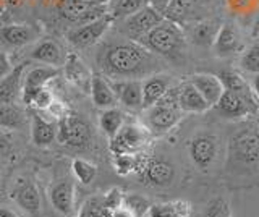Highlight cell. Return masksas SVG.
<instances>
[{
    "label": "cell",
    "instance_id": "cell-1",
    "mask_svg": "<svg viewBox=\"0 0 259 217\" xmlns=\"http://www.w3.org/2000/svg\"><path fill=\"white\" fill-rule=\"evenodd\" d=\"M101 70L112 79H143L160 73L164 60L140 42L120 39L105 44L97 55Z\"/></svg>",
    "mask_w": 259,
    "mask_h": 217
},
{
    "label": "cell",
    "instance_id": "cell-2",
    "mask_svg": "<svg viewBox=\"0 0 259 217\" xmlns=\"http://www.w3.org/2000/svg\"><path fill=\"white\" fill-rule=\"evenodd\" d=\"M219 78L224 83V94L214 106L217 114L225 120H241L254 115L259 110V101L243 76L233 70H224Z\"/></svg>",
    "mask_w": 259,
    "mask_h": 217
},
{
    "label": "cell",
    "instance_id": "cell-3",
    "mask_svg": "<svg viewBox=\"0 0 259 217\" xmlns=\"http://www.w3.org/2000/svg\"><path fill=\"white\" fill-rule=\"evenodd\" d=\"M186 36L180 25L164 18L151 33L146 34L140 44L156 54L162 60L178 62L185 55Z\"/></svg>",
    "mask_w": 259,
    "mask_h": 217
},
{
    "label": "cell",
    "instance_id": "cell-4",
    "mask_svg": "<svg viewBox=\"0 0 259 217\" xmlns=\"http://www.w3.org/2000/svg\"><path fill=\"white\" fill-rule=\"evenodd\" d=\"M227 164L232 168H256L259 165V128L245 126L235 132L229 141Z\"/></svg>",
    "mask_w": 259,
    "mask_h": 217
},
{
    "label": "cell",
    "instance_id": "cell-5",
    "mask_svg": "<svg viewBox=\"0 0 259 217\" xmlns=\"http://www.w3.org/2000/svg\"><path fill=\"white\" fill-rule=\"evenodd\" d=\"M183 112L177 101V86H172L159 102L146 109V126L152 135H164L182 120Z\"/></svg>",
    "mask_w": 259,
    "mask_h": 217
},
{
    "label": "cell",
    "instance_id": "cell-6",
    "mask_svg": "<svg viewBox=\"0 0 259 217\" xmlns=\"http://www.w3.org/2000/svg\"><path fill=\"white\" fill-rule=\"evenodd\" d=\"M151 132L146 125L125 122L118 133L109 140V149L113 156L118 154H141L151 140Z\"/></svg>",
    "mask_w": 259,
    "mask_h": 217
},
{
    "label": "cell",
    "instance_id": "cell-7",
    "mask_svg": "<svg viewBox=\"0 0 259 217\" xmlns=\"http://www.w3.org/2000/svg\"><path fill=\"white\" fill-rule=\"evenodd\" d=\"M164 18H165L164 13L159 12L156 7H152L151 4H148L136 13L117 21L118 33L123 37L130 39V41L140 42L141 39L148 33H151Z\"/></svg>",
    "mask_w": 259,
    "mask_h": 217
},
{
    "label": "cell",
    "instance_id": "cell-8",
    "mask_svg": "<svg viewBox=\"0 0 259 217\" xmlns=\"http://www.w3.org/2000/svg\"><path fill=\"white\" fill-rule=\"evenodd\" d=\"M188 157L191 159L193 165L201 172L209 170L215 162L219 154V138L214 133L201 132L188 140L186 144Z\"/></svg>",
    "mask_w": 259,
    "mask_h": 217
},
{
    "label": "cell",
    "instance_id": "cell-9",
    "mask_svg": "<svg viewBox=\"0 0 259 217\" xmlns=\"http://www.w3.org/2000/svg\"><path fill=\"white\" fill-rule=\"evenodd\" d=\"M140 179L144 185L154 188H165L170 187L175 180L177 168L165 157L159 156H149L144 157L143 165L140 168Z\"/></svg>",
    "mask_w": 259,
    "mask_h": 217
},
{
    "label": "cell",
    "instance_id": "cell-10",
    "mask_svg": "<svg viewBox=\"0 0 259 217\" xmlns=\"http://www.w3.org/2000/svg\"><path fill=\"white\" fill-rule=\"evenodd\" d=\"M57 141L73 148H83L91 141V126L79 115L67 114L57 120Z\"/></svg>",
    "mask_w": 259,
    "mask_h": 217
},
{
    "label": "cell",
    "instance_id": "cell-11",
    "mask_svg": "<svg viewBox=\"0 0 259 217\" xmlns=\"http://www.w3.org/2000/svg\"><path fill=\"white\" fill-rule=\"evenodd\" d=\"M112 23L113 20L110 15H104V17L97 18L91 23H86V25L73 26L67 33V39L76 49H86V47H91L101 41L104 34L109 31Z\"/></svg>",
    "mask_w": 259,
    "mask_h": 217
},
{
    "label": "cell",
    "instance_id": "cell-12",
    "mask_svg": "<svg viewBox=\"0 0 259 217\" xmlns=\"http://www.w3.org/2000/svg\"><path fill=\"white\" fill-rule=\"evenodd\" d=\"M210 0H172L164 12L167 20L175 21L177 25L185 26L186 23L202 20L201 10H206Z\"/></svg>",
    "mask_w": 259,
    "mask_h": 217
},
{
    "label": "cell",
    "instance_id": "cell-13",
    "mask_svg": "<svg viewBox=\"0 0 259 217\" xmlns=\"http://www.w3.org/2000/svg\"><path fill=\"white\" fill-rule=\"evenodd\" d=\"M221 25L222 23L219 20L202 18V20L186 23V25L182 28L185 31L186 41H190L191 44L198 46V47H212Z\"/></svg>",
    "mask_w": 259,
    "mask_h": 217
},
{
    "label": "cell",
    "instance_id": "cell-14",
    "mask_svg": "<svg viewBox=\"0 0 259 217\" xmlns=\"http://www.w3.org/2000/svg\"><path fill=\"white\" fill-rule=\"evenodd\" d=\"M40 37V29L36 25L21 23V25L0 26V46L4 47H24Z\"/></svg>",
    "mask_w": 259,
    "mask_h": 217
},
{
    "label": "cell",
    "instance_id": "cell-15",
    "mask_svg": "<svg viewBox=\"0 0 259 217\" xmlns=\"http://www.w3.org/2000/svg\"><path fill=\"white\" fill-rule=\"evenodd\" d=\"M241 34L238 28L233 25V23L225 21L219 28V33L215 36L214 41V54L217 57H233V55L241 54L243 52V41H241Z\"/></svg>",
    "mask_w": 259,
    "mask_h": 217
},
{
    "label": "cell",
    "instance_id": "cell-16",
    "mask_svg": "<svg viewBox=\"0 0 259 217\" xmlns=\"http://www.w3.org/2000/svg\"><path fill=\"white\" fill-rule=\"evenodd\" d=\"M112 88L121 106L132 110L143 109V79H113Z\"/></svg>",
    "mask_w": 259,
    "mask_h": 217
},
{
    "label": "cell",
    "instance_id": "cell-17",
    "mask_svg": "<svg viewBox=\"0 0 259 217\" xmlns=\"http://www.w3.org/2000/svg\"><path fill=\"white\" fill-rule=\"evenodd\" d=\"M177 101L183 114H204L210 109L207 101L188 79L177 86Z\"/></svg>",
    "mask_w": 259,
    "mask_h": 217
},
{
    "label": "cell",
    "instance_id": "cell-18",
    "mask_svg": "<svg viewBox=\"0 0 259 217\" xmlns=\"http://www.w3.org/2000/svg\"><path fill=\"white\" fill-rule=\"evenodd\" d=\"M57 75H59V70H57V67H51V65H40L29 70L26 76H23V86H21L23 102H26L32 93L46 88Z\"/></svg>",
    "mask_w": 259,
    "mask_h": 217
},
{
    "label": "cell",
    "instance_id": "cell-19",
    "mask_svg": "<svg viewBox=\"0 0 259 217\" xmlns=\"http://www.w3.org/2000/svg\"><path fill=\"white\" fill-rule=\"evenodd\" d=\"M188 81L202 94V98L212 109L224 94V83L219 75L212 73H194L188 76Z\"/></svg>",
    "mask_w": 259,
    "mask_h": 217
},
{
    "label": "cell",
    "instance_id": "cell-20",
    "mask_svg": "<svg viewBox=\"0 0 259 217\" xmlns=\"http://www.w3.org/2000/svg\"><path fill=\"white\" fill-rule=\"evenodd\" d=\"M172 76L164 73H154L143 79V110L149 109L165 96L172 88Z\"/></svg>",
    "mask_w": 259,
    "mask_h": 217
},
{
    "label": "cell",
    "instance_id": "cell-21",
    "mask_svg": "<svg viewBox=\"0 0 259 217\" xmlns=\"http://www.w3.org/2000/svg\"><path fill=\"white\" fill-rule=\"evenodd\" d=\"M65 68V78L70 84H73L78 90H83L84 93H89L91 90V79L93 75L89 68L84 65V62L81 60L76 54H68L63 63Z\"/></svg>",
    "mask_w": 259,
    "mask_h": 217
},
{
    "label": "cell",
    "instance_id": "cell-22",
    "mask_svg": "<svg viewBox=\"0 0 259 217\" xmlns=\"http://www.w3.org/2000/svg\"><path fill=\"white\" fill-rule=\"evenodd\" d=\"M29 59L44 63V65H51V67H63L65 55L62 46L54 41V39H40V41L34 46V49L29 52Z\"/></svg>",
    "mask_w": 259,
    "mask_h": 217
},
{
    "label": "cell",
    "instance_id": "cell-23",
    "mask_svg": "<svg viewBox=\"0 0 259 217\" xmlns=\"http://www.w3.org/2000/svg\"><path fill=\"white\" fill-rule=\"evenodd\" d=\"M51 203L55 211L63 215H70L75 209V183L70 179L57 182L51 188Z\"/></svg>",
    "mask_w": 259,
    "mask_h": 217
},
{
    "label": "cell",
    "instance_id": "cell-24",
    "mask_svg": "<svg viewBox=\"0 0 259 217\" xmlns=\"http://www.w3.org/2000/svg\"><path fill=\"white\" fill-rule=\"evenodd\" d=\"M57 126L55 120H49L42 117L39 112H32V120H31V138L32 143L39 148L51 146V144L57 140Z\"/></svg>",
    "mask_w": 259,
    "mask_h": 217
},
{
    "label": "cell",
    "instance_id": "cell-25",
    "mask_svg": "<svg viewBox=\"0 0 259 217\" xmlns=\"http://www.w3.org/2000/svg\"><path fill=\"white\" fill-rule=\"evenodd\" d=\"M91 98L93 102L97 109H110V107H115L117 106V96L115 91H113L112 83L109 79H105L101 75H93L91 79Z\"/></svg>",
    "mask_w": 259,
    "mask_h": 217
},
{
    "label": "cell",
    "instance_id": "cell-26",
    "mask_svg": "<svg viewBox=\"0 0 259 217\" xmlns=\"http://www.w3.org/2000/svg\"><path fill=\"white\" fill-rule=\"evenodd\" d=\"M26 68L24 63L13 67V70L7 76L0 78V102L15 104L23 86V71Z\"/></svg>",
    "mask_w": 259,
    "mask_h": 217
},
{
    "label": "cell",
    "instance_id": "cell-27",
    "mask_svg": "<svg viewBox=\"0 0 259 217\" xmlns=\"http://www.w3.org/2000/svg\"><path fill=\"white\" fill-rule=\"evenodd\" d=\"M15 201L18 203L20 207H23L24 211H28L29 214H36L40 209V195L36 188V185L31 182H24L16 188Z\"/></svg>",
    "mask_w": 259,
    "mask_h": 217
},
{
    "label": "cell",
    "instance_id": "cell-28",
    "mask_svg": "<svg viewBox=\"0 0 259 217\" xmlns=\"http://www.w3.org/2000/svg\"><path fill=\"white\" fill-rule=\"evenodd\" d=\"M125 125V114L117 107L104 109L99 115V126L107 138H113L121 126Z\"/></svg>",
    "mask_w": 259,
    "mask_h": 217
},
{
    "label": "cell",
    "instance_id": "cell-29",
    "mask_svg": "<svg viewBox=\"0 0 259 217\" xmlns=\"http://www.w3.org/2000/svg\"><path fill=\"white\" fill-rule=\"evenodd\" d=\"M149 4V0H113L109 4V15L112 17L113 23L123 20L130 15L141 10L143 7Z\"/></svg>",
    "mask_w": 259,
    "mask_h": 217
},
{
    "label": "cell",
    "instance_id": "cell-30",
    "mask_svg": "<svg viewBox=\"0 0 259 217\" xmlns=\"http://www.w3.org/2000/svg\"><path fill=\"white\" fill-rule=\"evenodd\" d=\"M143 154H118L113 156V168L120 177L138 173L143 165Z\"/></svg>",
    "mask_w": 259,
    "mask_h": 217
},
{
    "label": "cell",
    "instance_id": "cell-31",
    "mask_svg": "<svg viewBox=\"0 0 259 217\" xmlns=\"http://www.w3.org/2000/svg\"><path fill=\"white\" fill-rule=\"evenodd\" d=\"M24 123V114L15 104L0 102V128H18Z\"/></svg>",
    "mask_w": 259,
    "mask_h": 217
},
{
    "label": "cell",
    "instance_id": "cell-32",
    "mask_svg": "<svg viewBox=\"0 0 259 217\" xmlns=\"http://www.w3.org/2000/svg\"><path fill=\"white\" fill-rule=\"evenodd\" d=\"M71 170L75 173V177L78 179V182H81L83 185H89L93 183V180L97 175V167L94 164H91L86 159L81 157H75L71 162Z\"/></svg>",
    "mask_w": 259,
    "mask_h": 217
},
{
    "label": "cell",
    "instance_id": "cell-33",
    "mask_svg": "<svg viewBox=\"0 0 259 217\" xmlns=\"http://www.w3.org/2000/svg\"><path fill=\"white\" fill-rule=\"evenodd\" d=\"M112 211L105 204L104 196L89 198L83 204L78 217H110Z\"/></svg>",
    "mask_w": 259,
    "mask_h": 217
},
{
    "label": "cell",
    "instance_id": "cell-34",
    "mask_svg": "<svg viewBox=\"0 0 259 217\" xmlns=\"http://www.w3.org/2000/svg\"><path fill=\"white\" fill-rule=\"evenodd\" d=\"M240 67L246 73L251 75L259 73V42H253L246 49H243L240 57Z\"/></svg>",
    "mask_w": 259,
    "mask_h": 217
},
{
    "label": "cell",
    "instance_id": "cell-35",
    "mask_svg": "<svg viewBox=\"0 0 259 217\" xmlns=\"http://www.w3.org/2000/svg\"><path fill=\"white\" fill-rule=\"evenodd\" d=\"M54 101H55V96L49 91V88L46 86V88H42V90L32 93L29 96V99L24 104L29 106L31 109L37 110V112H46V110H49V107L52 106Z\"/></svg>",
    "mask_w": 259,
    "mask_h": 217
},
{
    "label": "cell",
    "instance_id": "cell-36",
    "mask_svg": "<svg viewBox=\"0 0 259 217\" xmlns=\"http://www.w3.org/2000/svg\"><path fill=\"white\" fill-rule=\"evenodd\" d=\"M123 204L132 211L136 217H143L149 212V207H151V203L144 196L141 195H125L123 196Z\"/></svg>",
    "mask_w": 259,
    "mask_h": 217
},
{
    "label": "cell",
    "instance_id": "cell-37",
    "mask_svg": "<svg viewBox=\"0 0 259 217\" xmlns=\"http://www.w3.org/2000/svg\"><path fill=\"white\" fill-rule=\"evenodd\" d=\"M202 217H232L230 203L224 198H214L212 201H209Z\"/></svg>",
    "mask_w": 259,
    "mask_h": 217
},
{
    "label": "cell",
    "instance_id": "cell-38",
    "mask_svg": "<svg viewBox=\"0 0 259 217\" xmlns=\"http://www.w3.org/2000/svg\"><path fill=\"white\" fill-rule=\"evenodd\" d=\"M149 217H180L175 211L174 203H157V204H151L149 207Z\"/></svg>",
    "mask_w": 259,
    "mask_h": 217
},
{
    "label": "cell",
    "instance_id": "cell-39",
    "mask_svg": "<svg viewBox=\"0 0 259 217\" xmlns=\"http://www.w3.org/2000/svg\"><path fill=\"white\" fill-rule=\"evenodd\" d=\"M174 206H175V211L180 217H191L193 214V206L188 203V201L185 199H177V201H172Z\"/></svg>",
    "mask_w": 259,
    "mask_h": 217
},
{
    "label": "cell",
    "instance_id": "cell-40",
    "mask_svg": "<svg viewBox=\"0 0 259 217\" xmlns=\"http://www.w3.org/2000/svg\"><path fill=\"white\" fill-rule=\"evenodd\" d=\"M12 70H13V65L10 60V55L4 51H0V78L7 76Z\"/></svg>",
    "mask_w": 259,
    "mask_h": 217
},
{
    "label": "cell",
    "instance_id": "cell-41",
    "mask_svg": "<svg viewBox=\"0 0 259 217\" xmlns=\"http://www.w3.org/2000/svg\"><path fill=\"white\" fill-rule=\"evenodd\" d=\"M12 151V140L7 135H0V159L7 157Z\"/></svg>",
    "mask_w": 259,
    "mask_h": 217
},
{
    "label": "cell",
    "instance_id": "cell-42",
    "mask_svg": "<svg viewBox=\"0 0 259 217\" xmlns=\"http://www.w3.org/2000/svg\"><path fill=\"white\" fill-rule=\"evenodd\" d=\"M110 217H136L130 209L125 206V204H121V206H118V207H115L112 211V214H110Z\"/></svg>",
    "mask_w": 259,
    "mask_h": 217
},
{
    "label": "cell",
    "instance_id": "cell-43",
    "mask_svg": "<svg viewBox=\"0 0 259 217\" xmlns=\"http://www.w3.org/2000/svg\"><path fill=\"white\" fill-rule=\"evenodd\" d=\"M170 2H172V0H149V4H151L152 7H156V9H157L159 12H162V13L165 12L167 5H168Z\"/></svg>",
    "mask_w": 259,
    "mask_h": 217
},
{
    "label": "cell",
    "instance_id": "cell-44",
    "mask_svg": "<svg viewBox=\"0 0 259 217\" xmlns=\"http://www.w3.org/2000/svg\"><path fill=\"white\" fill-rule=\"evenodd\" d=\"M251 88H253V93L259 101V73L253 75V83H251Z\"/></svg>",
    "mask_w": 259,
    "mask_h": 217
},
{
    "label": "cell",
    "instance_id": "cell-45",
    "mask_svg": "<svg viewBox=\"0 0 259 217\" xmlns=\"http://www.w3.org/2000/svg\"><path fill=\"white\" fill-rule=\"evenodd\" d=\"M0 217H20V215L7 207H0Z\"/></svg>",
    "mask_w": 259,
    "mask_h": 217
},
{
    "label": "cell",
    "instance_id": "cell-46",
    "mask_svg": "<svg viewBox=\"0 0 259 217\" xmlns=\"http://www.w3.org/2000/svg\"><path fill=\"white\" fill-rule=\"evenodd\" d=\"M5 4H7V0H0V10L4 9V7H5Z\"/></svg>",
    "mask_w": 259,
    "mask_h": 217
},
{
    "label": "cell",
    "instance_id": "cell-47",
    "mask_svg": "<svg viewBox=\"0 0 259 217\" xmlns=\"http://www.w3.org/2000/svg\"><path fill=\"white\" fill-rule=\"evenodd\" d=\"M102 2H107L109 4V0H102Z\"/></svg>",
    "mask_w": 259,
    "mask_h": 217
},
{
    "label": "cell",
    "instance_id": "cell-48",
    "mask_svg": "<svg viewBox=\"0 0 259 217\" xmlns=\"http://www.w3.org/2000/svg\"><path fill=\"white\" fill-rule=\"evenodd\" d=\"M110 2H113V0H109V4H110Z\"/></svg>",
    "mask_w": 259,
    "mask_h": 217
},
{
    "label": "cell",
    "instance_id": "cell-49",
    "mask_svg": "<svg viewBox=\"0 0 259 217\" xmlns=\"http://www.w3.org/2000/svg\"><path fill=\"white\" fill-rule=\"evenodd\" d=\"M257 4H259V0H257Z\"/></svg>",
    "mask_w": 259,
    "mask_h": 217
}]
</instances>
